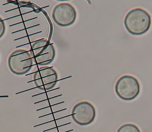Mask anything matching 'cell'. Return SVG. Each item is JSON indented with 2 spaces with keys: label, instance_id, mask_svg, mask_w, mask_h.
I'll return each instance as SVG.
<instances>
[{
  "label": "cell",
  "instance_id": "obj_3",
  "mask_svg": "<svg viewBox=\"0 0 152 132\" xmlns=\"http://www.w3.org/2000/svg\"><path fill=\"white\" fill-rule=\"evenodd\" d=\"M140 84L136 77L130 75L122 76L115 85L116 94L121 99L132 101L140 93Z\"/></svg>",
  "mask_w": 152,
  "mask_h": 132
},
{
  "label": "cell",
  "instance_id": "obj_9",
  "mask_svg": "<svg viewBox=\"0 0 152 132\" xmlns=\"http://www.w3.org/2000/svg\"><path fill=\"white\" fill-rule=\"evenodd\" d=\"M5 24L4 21L0 17V39L3 36L4 34L5 33Z\"/></svg>",
  "mask_w": 152,
  "mask_h": 132
},
{
  "label": "cell",
  "instance_id": "obj_5",
  "mask_svg": "<svg viewBox=\"0 0 152 132\" xmlns=\"http://www.w3.org/2000/svg\"><path fill=\"white\" fill-rule=\"evenodd\" d=\"M96 110L94 105L88 101H82L73 107L72 117L77 124L84 126L91 124L95 120Z\"/></svg>",
  "mask_w": 152,
  "mask_h": 132
},
{
  "label": "cell",
  "instance_id": "obj_6",
  "mask_svg": "<svg viewBox=\"0 0 152 132\" xmlns=\"http://www.w3.org/2000/svg\"><path fill=\"white\" fill-rule=\"evenodd\" d=\"M58 81L57 73L52 67H41L34 75V82L38 89L48 91L56 86Z\"/></svg>",
  "mask_w": 152,
  "mask_h": 132
},
{
  "label": "cell",
  "instance_id": "obj_7",
  "mask_svg": "<svg viewBox=\"0 0 152 132\" xmlns=\"http://www.w3.org/2000/svg\"><path fill=\"white\" fill-rule=\"evenodd\" d=\"M77 12L73 6L69 3L59 4L52 12V18L55 23L61 27H67L75 23Z\"/></svg>",
  "mask_w": 152,
  "mask_h": 132
},
{
  "label": "cell",
  "instance_id": "obj_11",
  "mask_svg": "<svg viewBox=\"0 0 152 132\" xmlns=\"http://www.w3.org/2000/svg\"></svg>",
  "mask_w": 152,
  "mask_h": 132
},
{
  "label": "cell",
  "instance_id": "obj_2",
  "mask_svg": "<svg viewBox=\"0 0 152 132\" xmlns=\"http://www.w3.org/2000/svg\"><path fill=\"white\" fill-rule=\"evenodd\" d=\"M8 64L13 74L22 76L31 69L33 64V58L27 50L18 49L13 52L9 56Z\"/></svg>",
  "mask_w": 152,
  "mask_h": 132
},
{
  "label": "cell",
  "instance_id": "obj_8",
  "mask_svg": "<svg viewBox=\"0 0 152 132\" xmlns=\"http://www.w3.org/2000/svg\"><path fill=\"white\" fill-rule=\"evenodd\" d=\"M117 132H141V131L137 125L127 123L121 125L118 129Z\"/></svg>",
  "mask_w": 152,
  "mask_h": 132
},
{
  "label": "cell",
  "instance_id": "obj_4",
  "mask_svg": "<svg viewBox=\"0 0 152 132\" xmlns=\"http://www.w3.org/2000/svg\"><path fill=\"white\" fill-rule=\"evenodd\" d=\"M31 54L33 61L37 65H48L53 61L56 51L53 45L45 39L38 40L31 48Z\"/></svg>",
  "mask_w": 152,
  "mask_h": 132
},
{
  "label": "cell",
  "instance_id": "obj_10",
  "mask_svg": "<svg viewBox=\"0 0 152 132\" xmlns=\"http://www.w3.org/2000/svg\"><path fill=\"white\" fill-rule=\"evenodd\" d=\"M58 1H69V0H57Z\"/></svg>",
  "mask_w": 152,
  "mask_h": 132
},
{
  "label": "cell",
  "instance_id": "obj_1",
  "mask_svg": "<svg viewBox=\"0 0 152 132\" xmlns=\"http://www.w3.org/2000/svg\"><path fill=\"white\" fill-rule=\"evenodd\" d=\"M125 27L128 33L134 36H141L147 33L150 28L151 17L143 9H133L125 17Z\"/></svg>",
  "mask_w": 152,
  "mask_h": 132
}]
</instances>
